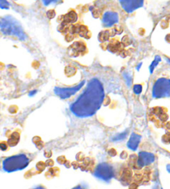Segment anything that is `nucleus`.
Listing matches in <instances>:
<instances>
[{
  "label": "nucleus",
  "instance_id": "423d86ee",
  "mask_svg": "<svg viewBox=\"0 0 170 189\" xmlns=\"http://www.w3.org/2000/svg\"><path fill=\"white\" fill-rule=\"evenodd\" d=\"M85 85V81L80 82L79 85L73 86V87L69 88H61V87H56L54 90V92L56 95H58L61 99H67L69 97H70L73 94H75V93L78 92L80 90V88L82 87L83 85Z\"/></svg>",
  "mask_w": 170,
  "mask_h": 189
},
{
  "label": "nucleus",
  "instance_id": "f03ea898",
  "mask_svg": "<svg viewBox=\"0 0 170 189\" xmlns=\"http://www.w3.org/2000/svg\"><path fill=\"white\" fill-rule=\"evenodd\" d=\"M29 163V159L25 154H18L9 157L2 162V168L8 172L22 170Z\"/></svg>",
  "mask_w": 170,
  "mask_h": 189
},
{
  "label": "nucleus",
  "instance_id": "6e6552de",
  "mask_svg": "<svg viewBox=\"0 0 170 189\" xmlns=\"http://www.w3.org/2000/svg\"><path fill=\"white\" fill-rule=\"evenodd\" d=\"M154 160H155V157L153 153L142 151L138 153V158H137L136 162H137V165L138 166V167H142L153 163Z\"/></svg>",
  "mask_w": 170,
  "mask_h": 189
},
{
  "label": "nucleus",
  "instance_id": "bb28decb",
  "mask_svg": "<svg viewBox=\"0 0 170 189\" xmlns=\"http://www.w3.org/2000/svg\"><path fill=\"white\" fill-rule=\"evenodd\" d=\"M36 93V90H33V91H31V92L29 93V96H32L33 94H35Z\"/></svg>",
  "mask_w": 170,
  "mask_h": 189
},
{
  "label": "nucleus",
  "instance_id": "a211bd4d",
  "mask_svg": "<svg viewBox=\"0 0 170 189\" xmlns=\"http://www.w3.org/2000/svg\"><path fill=\"white\" fill-rule=\"evenodd\" d=\"M133 90L136 94H139L142 92V85H135L133 88Z\"/></svg>",
  "mask_w": 170,
  "mask_h": 189
},
{
  "label": "nucleus",
  "instance_id": "5701e85b",
  "mask_svg": "<svg viewBox=\"0 0 170 189\" xmlns=\"http://www.w3.org/2000/svg\"><path fill=\"white\" fill-rule=\"evenodd\" d=\"M0 149H1V150H6V149H7V144L5 143H0Z\"/></svg>",
  "mask_w": 170,
  "mask_h": 189
},
{
  "label": "nucleus",
  "instance_id": "c85d7f7f",
  "mask_svg": "<svg viewBox=\"0 0 170 189\" xmlns=\"http://www.w3.org/2000/svg\"><path fill=\"white\" fill-rule=\"evenodd\" d=\"M73 189H84V188H83L82 187H80V186H77V187H74V188H73Z\"/></svg>",
  "mask_w": 170,
  "mask_h": 189
},
{
  "label": "nucleus",
  "instance_id": "20e7f679",
  "mask_svg": "<svg viewBox=\"0 0 170 189\" xmlns=\"http://www.w3.org/2000/svg\"><path fill=\"white\" fill-rule=\"evenodd\" d=\"M152 95L155 99L170 96V80L168 78H159L156 80L152 90Z\"/></svg>",
  "mask_w": 170,
  "mask_h": 189
},
{
  "label": "nucleus",
  "instance_id": "0eeeda50",
  "mask_svg": "<svg viewBox=\"0 0 170 189\" xmlns=\"http://www.w3.org/2000/svg\"><path fill=\"white\" fill-rule=\"evenodd\" d=\"M143 1L144 0H119L122 8L129 13H131L136 9L142 7Z\"/></svg>",
  "mask_w": 170,
  "mask_h": 189
},
{
  "label": "nucleus",
  "instance_id": "7c9ffc66",
  "mask_svg": "<svg viewBox=\"0 0 170 189\" xmlns=\"http://www.w3.org/2000/svg\"><path fill=\"white\" fill-rule=\"evenodd\" d=\"M0 25H1V22H0Z\"/></svg>",
  "mask_w": 170,
  "mask_h": 189
},
{
  "label": "nucleus",
  "instance_id": "9d476101",
  "mask_svg": "<svg viewBox=\"0 0 170 189\" xmlns=\"http://www.w3.org/2000/svg\"><path fill=\"white\" fill-rule=\"evenodd\" d=\"M141 139V136L135 133H131V136L129 138L128 143H127V146L129 149L131 150H136L137 148H138V144H139V142H140Z\"/></svg>",
  "mask_w": 170,
  "mask_h": 189
},
{
  "label": "nucleus",
  "instance_id": "7ed1b4c3",
  "mask_svg": "<svg viewBox=\"0 0 170 189\" xmlns=\"http://www.w3.org/2000/svg\"><path fill=\"white\" fill-rule=\"evenodd\" d=\"M1 28L2 32L7 35H13L21 40H25L26 35L18 22L11 17H6L2 20Z\"/></svg>",
  "mask_w": 170,
  "mask_h": 189
},
{
  "label": "nucleus",
  "instance_id": "2f4dec72",
  "mask_svg": "<svg viewBox=\"0 0 170 189\" xmlns=\"http://www.w3.org/2000/svg\"><path fill=\"white\" fill-rule=\"evenodd\" d=\"M161 189H163V188H161Z\"/></svg>",
  "mask_w": 170,
  "mask_h": 189
},
{
  "label": "nucleus",
  "instance_id": "39448f33",
  "mask_svg": "<svg viewBox=\"0 0 170 189\" xmlns=\"http://www.w3.org/2000/svg\"><path fill=\"white\" fill-rule=\"evenodd\" d=\"M94 175L102 181L109 182L114 177V169L108 162H100L95 168Z\"/></svg>",
  "mask_w": 170,
  "mask_h": 189
},
{
  "label": "nucleus",
  "instance_id": "a878e982",
  "mask_svg": "<svg viewBox=\"0 0 170 189\" xmlns=\"http://www.w3.org/2000/svg\"><path fill=\"white\" fill-rule=\"evenodd\" d=\"M127 153H125V152H123V153H121V158H126Z\"/></svg>",
  "mask_w": 170,
  "mask_h": 189
},
{
  "label": "nucleus",
  "instance_id": "cd10ccee",
  "mask_svg": "<svg viewBox=\"0 0 170 189\" xmlns=\"http://www.w3.org/2000/svg\"><path fill=\"white\" fill-rule=\"evenodd\" d=\"M167 171L170 173V164L167 165Z\"/></svg>",
  "mask_w": 170,
  "mask_h": 189
},
{
  "label": "nucleus",
  "instance_id": "f3484780",
  "mask_svg": "<svg viewBox=\"0 0 170 189\" xmlns=\"http://www.w3.org/2000/svg\"><path fill=\"white\" fill-rule=\"evenodd\" d=\"M124 80H125V82H126L127 85L129 86V85H130V83H131V81H132V79H131V76H130V75H129L128 72H124Z\"/></svg>",
  "mask_w": 170,
  "mask_h": 189
},
{
  "label": "nucleus",
  "instance_id": "4468645a",
  "mask_svg": "<svg viewBox=\"0 0 170 189\" xmlns=\"http://www.w3.org/2000/svg\"><path fill=\"white\" fill-rule=\"evenodd\" d=\"M161 61V58L160 56H155V59L153 60V61L152 62V64L150 65V67H149V70H150V73H153V70H154V68L158 65V62Z\"/></svg>",
  "mask_w": 170,
  "mask_h": 189
},
{
  "label": "nucleus",
  "instance_id": "ddd939ff",
  "mask_svg": "<svg viewBox=\"0 0 170 189\" xmlns=\"http://www.w3.org/2000/svg\"><path fill=\"white\" fill-rule=\"evenodd\" d=\"M127 133H128L127 131H125V132H122V133H118V134H116V135H114V137H112V138H111L112 141L117 142V141L123 140V139H124V138H126Z\"/></svg>",
  "mask_w": 170,
  "mask_h": 189
},
{
  "label": "nucleus",
  "instance_id": "4be33fe9",
  "mask_svg": "<svg viewBox=\"0 0 170 189\" xmlns=\"http://www.w3.org/2000/svg\"><path fill=\"white\" fill-rule=\"evenodd\" d=\"M36 167H37V168H39L40 170H43L44 168H45V163H43L42 162H38V163L36 164Z\"/></svg>",
  "mask_w": 170,
  "mask_h": 189
},
{
  "label": "nucleus",
  "instance_id": "9b49d317",
  "mask_svg": "<svg viewBox=\"0 0 170 189\" xmlns=\"http://www.w3.org/2000/svg\"><path fill=\"white\" fill-rule=\"evenodd\" d=\"M65 20L68 22H74L77 20V15L74 11H71L65 16Z\"/></svg>",
  "mask_w": 170,
  "mask_h": 189
},
{
  "label": "nucleus",
  "instance_id": "b1692460",
  "mask_svg": "<svg viewBox=\"0 0 170 189\" xmlns=\"http://www.w3.org/2000/svg\"><path fill=\"white\" fill-rule=\"evenodd\" d=\"M124 41H127V43H128V45H129V44L130 43V40H129V37H128V36H124V38H123V42H124Z\"/></svg>",
  "mask_w": 170,
  "mask_h": 189
},
{
  "label": "nucleus",
  "instance_id": "aec40b11",
  "mask_svg": "<svg viewBox=\"0 0 170 189\" xmlns=\"http://www.w3.org/2000/svg\"><path fill=\"white\" fill-rule=\"evenodd\" d=\"M55 15H56V13H55V11H54V10H49L48 12H46V16H47V17L50 18V19L53 18V17H55Z\"/></svg>",
  "mask_w": 170,
  "mask_h": 189
},
{
  "label": "nucleus",
  "instance_id": "f8f14e48",
  "mask_svg": "<svg viewBox=\"0 0 170 189\" xmlns=\"http://www.w3.org/2000/svg\"><path fill=\"white\" fill-rule=\"evenodd\" d=\"M19 140V134L17 133H12V137L9 138V140H8V143H9V145L11 146H14L17 144V143Z\"/></svg>",
  "mask_w": 170,
  "mask_h": 189
},
{
  "label": "nucleus",
  "instance_id": "2eb2a0df",
  "mask_svg": "<svg viewBox=\"0 0 170 189\" xmlns=\"http://www.w3.org/2000/svg\"><path fill=\"white\" fill-rule=\"evenodd\" d=\"M109 38V33H108V32H101L100 34H99V36H98V39L100 40V41H104L108 40Z\"/></svg>",
  "mask_w": 170,
  "mask_h": 189
},
{
  "label": "nucleus",
  "instance_id": "393cba45",
  "mask_svg": "<svg viewBox=\"0 0 170 189\" xmlns=\"http://www.w3.org/2000/svg\"><path fill=\"white\" fill-rule=\"evenodd\" d=\"M109 155H111V156H114L115 154H116V152H115V151H114V149L112 148V149H110V150L109 151Z\"/></svg>",
  "mask_w": 170,
  "mask_h": 189
},
{
  "label": "nucleus",
  "instance_id": "6ab92c4d",
  "mask_svg": "<svg viewBox=\"0 0 170 189\" xmlns=\"http://www.w3.org/2000/svg\"><path fill=\"white\" fill-rule=\"evenodd\" d=\"M87 32H89L87 31V29H86V27H84V26H81L80 28V35L82 36H85V33H87Z\"/></svg>",
  "mask_w": 170,
  "mask_h": 189
},
{
  "label": "nucleus",
  "instance_id": "f257e3e1",
  "mask_svg": "<svg viewBox=\"0 0 170 189\" xmlns=\"http://www.w3.org/2000/svg\"><path fill=\"white\" fill-rule=\"evenodd\" d=\"M104 88L98 79H92L88 83L85 91L70 105V111L79 118L94 115L103 103Z\"/></svg>",
  "mask_w": 170,
  "mask_h": 189
},
{
  "label": "nucleus",
  "instance_id": "1a4fd4ad",
  "mask_svg": "<svg viewBox=\"0 0 170 189\" xmlns=\"http://www.w3.org/2000/svg\"><path fill=\"white\" fill-rule=\"evenodd\" d=\"M119 20V16L116 12H106L103 15V24L105 27H111L116 22H118Z\"/></svg>",
  "mask_w": 170,
  "mask_h": 189
},
{
  "label": "nucleus",
  "instance_id": "c756f323",
  "mask_svg": "<svg viewBox=\"0 0 170 189\" xmlns=\"http://www.w3.org/2000/svg\"><path fill=\"white\" fill-rule=\"evenodd\" d=\"M35 189H45V188H44V187H36V188H35Z\"/></svg>",
  "mask_w": 170,
  "mask_h": 189
},
{
  "label": "nucleus",
  "instance_id": "412c9836",
  "mask_svg": "<svg viewBox=\"0 0 170 189\" xmlns=\"http://www.w3.org/2000/svg\"><path fill=\"white\" fill-rule=\"evenodd\" d=\"M56 1H58V0H42V2H43L44 5H46V6H48L51 3H53V2H56Z\"/></svg>",
  "mask_w": 170,
  "mask_h": 189
},
{
  "label": "nucleus",
  "instance_id": "dca6fc26",
  "mask_svg": "<svg viewBox=\"0 0 170 189\" xmlns=\"http://www.w3.org/2000/svg\"><path fill=\"white\" fill-rule=\"evenodd\" d=\"M0 8L7 9L9 8V2L7 0H0Z\"/></svg>",
  "mask_w": 170,
  "mask_h": 189
}]
</instances>
